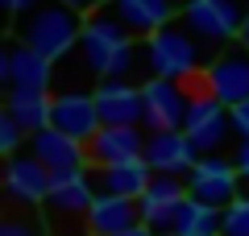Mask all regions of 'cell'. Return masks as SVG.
<instances>
[{
    "label": "cell",
    "mask_w": 249,
    "mask_h": 236,
    "mask_svg": "<svg viewBox=\"0 0 249 236\" xmlns=\"http://www.w3.org/2000/svg\"><path fill=\"white\" fill-rule=\"evenodd\" d=\"M83 21H88V13L71 9V4H62V0H42L37 9H29L25 17L17 21V42H25V46H34L37 54L62 62L67 54H75V46H79Z\"/></svg>",
    "instance_id": "cell-1"
},
{
    "label": "cell",
    "mask_w": 249,
    "mask_h": 236,
    "mask_svg": "<svg viewBox=\"0 0 249 236\" xmlns=\"http://www.w3.org/2000/svg\"><path fill=\"white\" fill-rule=\"evenodd\" d=\"M142 42H145L150 75H158V79H178V83H187V79H196L199 70L216 58V54H208V46L199 42L183 21H178V25L170 21V25H162L158 34L142 37Z\"/></svg>",
    "instance_id": "cell-2"
},
{
    "label": "cell",
    "mask_w": 249,
    "mask_h": 236,
    "mask_svg": "<svg viewBox=\"0 0 249 236\" xmlns=\"http://www.w3.org/2000/svg\"><path fill=\"white\" fill-rule=\"evenodd\" d=\"M96 203V186H91L88 170H71V174H54V186L42 203V219L50 236H91L88 216Z\"/></svg>",
    "instance_id": "cell-3"
},
{
    "label": "cell",
    "mask_w": 249,
    "mask_h": 236,
    "mask_svg": "<svg viewBox=\"0 0 249 236\" xmlns=\"http://www.w3.org/2000/svg\"><path fill=\"white\" fill-rule=\"evenodd\" d=\"M249 17V0H183V21L208 50H224L232 37H241V25Z\"/></svg>",
    "instance_id": "cell-4"
},
{
    "label": "cell",
    "mask_w": 249,
    "mask_h": 236,
    "mask_svg": "<svg viewBox=\"0 0 249 236\" xmlns=\"http://www.w3.org/2000/svg\"><path fill=\"white\" fill-rule=\"evenodd\" d=\"M129 42H133V34H129L108 9H96V13H88V21H83V37H79V46H75V58H79L96 79H104L108 62H112Z\"/></svg>",
    "instance_id": "cell-5"
},
{
    "label": "cell",
    "mask_w": 249,
    "mask_h": 236,
    "mask_svg": "<svg viewBox=\"0 0 249 236\" xmlns=\"http://www.w3.org/2000/svg\"><path fill=\"white\" fill-rule=\"evenodd\" d=\"M183 133L191 137V145L199 153H224L229 141L237 137V129H232V108H224L208 91H191V108H187Z\"/></svg>",
    "instance_id": "cell-6"
},
{
    "label": "cell",
    "mask_w": 249,
    "mask_h": 236,
    "mask_svg": "<svg viewBox=\"0 0 249 236\" xmlns=\"http://www.w3.org/2000/svg\"><path fill=\"white\" fill-rule=\"evenodd\" d=\"M199 91L216 96L224 108H237L249 100V50L245 46H224L199 75Z\"/></svg>",
    "instance_id": "cell-7"
},
{
    "label": "cell",
    "mask_w": 249,
    "mask_h": 236,
    "mask_svg": "<svg viewBox=\"0 0 249 236\" xmlns=\"http://www.w3.org/2000/svg\"><path fill=\"white\" fill-rule=\"evenodd\" d=\"M187 191L196 195L199 203L224 211L245 186H241V170H237L232 157H224V153H199V162L187 170Z\"/></svg>",
    "instance_id": "cell-8"
},
{
    "label": "cell",
    "mask_w": 249,
    "mask_h": 236,
    "mask_svg": "<svg viewBox=\"0 0 249 236\" xmlns=\"http://www.w3.org/2000/svg\"><path fill=\"white\" fill-rule=\"evenodd\" d=\"M145 96V133H162V129H183L187 124V108H191V87L178 79H158L150 75L142 83Z\"/></svg>",
    "instance_id": "cell-9"
},
{
    "label": "cell",
    "mask_w": 249,
    "mask_h": 236,
    "mask_svg": "<svg viewBox=\"0 0 249 236\" xmlns=\"http://www.w3.org/2000/svg\"><path fill=\"white\" fill-rule=\"evenodd\" d=\"M50 186H54V174L42 166V157H34L29 149L9 157V166H4V191H9L13 203H21V207H42Z\"/></svg>",
    "instance_id": "cell-10"
},
{
    "label": "cell",
    "mask_w": 249,
    "mask_h": 236,
    "mask_svg": "<svg viewBox=\"0 0 249 236\" xmlns=\"http://www.w3.org/2000/svg\"><path fill=\"white\" fill-rule=\"evenodd\" d=\"M104 9L142 42V37L158 34L162 25H170V21L183 13V0H108Z\"/></svg>",
    "instance_id": "cell-11"
},
{
    "label": "cell",
    "mask_w": 249,
    "mask_h": 236,
    "mask_svg": "<svg viewBox=\"0 0 249 236\" xmlns=\"http://www.w3.org/2000/svg\"><path fill=\"white\" fill-rule=\"evenodd\" d=\"M29 153L42 157V166L50 174H71V170H91V157H88V145L75 137H67L62 129H42L29 137Z\"/></svg>",
    "instance_id": "cell-12"
},
{
    "label": "cell",
    "mask_w": 249,
    "mask_h": 236,
    "mask_svg": "<svg viewBox=\"0 0 249 236\" xmlns=\"http://www.w3.org/2000/svg\"><path fill=\"white\" fill-rule=\"evenodd\" d=\"M145 162H150L154 174H183L199 162V149L191 145V137H187L183 129H162V133H150L145 137Z\"/></svg>",
    "instance_id": "cell-13"
},
{
    "label": "cell",
    "mask_w": 249,
    "mask_h": 236,
    "mask_svg": "<svg viewBox=\"0 0 249 236\" xmlns=\"http://www.w3.org/2000/svg\"><path fill=\"white\" fill-rule=\"evenodd\" d=\"M96 108H100V120H104V124H142L145 120L142 83H129V79H100ZM142 129H145V124H142Z\"/></svg>",
    "instance_id": "cell-14"
},
{
    "label": "cell",
    "mask_w": 249,
    "mask_h": 236,
    "mask_svg": "<svg viewBox=\"0 0 249 236\" xmlns=\"http://www.w3.org/2000/svg\"><path fill=\"white\" fill-rule=\"evenodd\" d=\"M145 137L150 133L142 124H100V133L88 141L91 166H112V162H133L145 153Z\"/></svg>",
    "instance_id": "cell-15"
},
{
    "label": "cell",
    "mask_w": 249,
    "mask_h": 236,
    "mask_svg": "<svg viewBox=\"0 0 249 236\" xmlns=\"http://www.w3.org/2000/svg\"><path fill=\"white\" fill-rule=\"evenodd\" d=\"M54 129H62L67 137L88 145L100 133V108H96V91H58L54 96Z\"/></svg>",
    "instance_id": "cell-16"
},
{
    "label": "cell",
    "mask_w": 249,
    "mask_h": 236,
    "mask_svg": "<svg viewBox=\"0 0 249 236\" xmlns=\"http://www.w3.org/2000/svg\"><path fill=\"white\" fill-rule=\"evenodd\" d=\"M187 178L183 174H154L150 186H145V195L137 203H142V219L154 228V232H166L170 228V216H175V207L187 199Z\"/></svg>",
    "instance_id": "cell-17"
},
{
    "label": "cell",
    "mask_w": 249,
    "mask_h": 236,
    "mask_svg": "<svg viewBox=\"0 0 249 236\" xmlns=\"http://www.w3.org/2000/svg\"><path fill=\"white\" fill-rule=\"evenodd\" d=\"M0 79H4L9 87H42V91H50L54 58H46V54H37L34 46L17 42L9 54H4V62H0Z\"/></svg>",
    "instance_id": "cell-18"
},
{
    "label": "cell",
    "mask_w": 249,
    "mask_h": 236,
    "mask_svg": "<svg viewBox=\"0 0 249 236\" xmlns=\"http://www.w3.org/2000/svg\"><path fill=\"white\" fill-rule=\"evenodd\" d=\"M91 186L96 195H129V199H142L145 186H150L154 170L145 157H133V162H112V166H91Z\"/></svg>",
    "instance_id": "cell-19"
},
{
    "label": "cell",
    "mask_w": 249,
    "mask_h": 236,
    "mask_svg": "<svg viewBox=\"0 0 249 236\" xmlns=\"http://www.w3.org/2000/svg\"><path fill=\"white\" fill-rule=\"evenodd\" d=\"M137 224H145L137 199H129V195H96L91 216H88V232L91 236H116V232L137 228Z\"/></svg>",
    "instance_id": "cell-20"
},
{
    "label": "cell",
    "mask_w": 249,
    "mask_h": 236,
    "mask_svg": "<svg viewBox=\"0 0 249 236\" xmlns=\"http://www.w3.org/2000/svg\"><path fill=\"white\" fill-rule=\"evenodd\" d=\"M4 112L34 137V133L50 129V120H54V96L42 91V87H9V104H4Z\"/></svg>",
    "instance_id": "cell-21"
},
{
    "label": "cell",
    "mask_w": 249,
    "mask_h": 236,
    "mask_svg": "<svg viewBox=\"0 0 249 236\" xmlns=\"http://www.w3.org/2000/svg\"><path fill=\"white\" fill-rule=\"evenodd\" d=\"M220 224H224L220 207H208V203H199L196 195H187V199L175 207L166 232H178V236H220Z\"/></svg>",
    "instance_id": "cell-22"
},
{
    "label": "cell",
    "mask_w": 249,
    "mask_h": 236,
    "mask_svg": "<svg viewBox=\"0 0 249 236\" xmlns=\"http://www.w3.org/2000/svg\"><path fill=\"white\" fill-rule=\"evenodd\" d=\"M224 224H220V236H249V191H241L229 207L220 211Z\"/></svg>",
    "instance_id": "cell-23"
},
{
    "label": "cell",
    "mask_w": 249,
    "mask_h": 236,
    "mask_svg": "<svg viewBox=\"0 0 249 236\" xmlns=\"http://www.w3.org/2000/svg\"><path fill=\"white\" fill-rule=\"evenodd\" d=\"M0 236H50V228H46V219H4V224H0Z\"/></svg>",
    "instance_id": "cell-24"
},
{
    "label": "cell",
    "mask_w": 249,
    "mask_h": 236,
    "mask_svg": "<svg viewBox=\"0 0 249 236\" xmlns=\"http://www.w3.org/2000/svg\"><path fill=\"white\" fill-rule=\"evenodd\" d=\"M21 137H29V133L21 129L17 120H13L9 112H4V116H0V149H4L9 157H13V153H21Z\"/></svg>",
    "instance_id": "cell-25"
},
{
    "label": "cell",
    "mask_w": 249,
    "mask_h": 236,
    "mask_svg": "<svg viewBox=\"0 0 249 236\" xmlns=\"http://www.w3.org/2000/svg\"><path fill=\"white\" fill-rule=\"evenodd\" d=\"M232 129H237V137H249V100L232 108Z\"/></svg>",
    "instance_id": "cell-26"
},
{
    "label": "cell",
    "mask_w": 249,
    "mask_h": 236,
    "mask_svg": "<svg viewBox=\"0 0 249 236\" xmlns=\"http://www.w3.org/2000/svg\"><path fill=\"white\" fill-rule=\"evenodd\" d=\"M0 4H4L9 13H17V17H25L29 9H37V4H42V0H0Z\"/></svg>",
    "instance_id": "cell-27"
},
{
    "label": "cell",
    "mask_w": 249,
    "mask_h": 236,
    "mask_svg": "<svg viewBox=\"0 0 249 236\" xmlns=\"http://www.w3.org/2000/svg\"><path fill=\"white\" fill-rule=\"evenodd\" d=\"M62 4H71V9H79V13H96V9H104L108 0H62Z\"/></svg>",
    "instance_id": "cell-28"
},
{
    "label": "cell",
    "mask_w": 249,
    "mask_h": 236,
    "mask_svg": "<svg viewBox=\"0 0 249 236\" xmlns=\"http://www.w3.org/2000/svg\"><path fill=\"white\" fill-rule=\"evenodd\" d=\"M116 236H158L150 224H137V228H124V232H116Z\"/></svg>",
    "instance_id": "cell-29"
},
{
    "label": "cell",
    "mask_w": 249,
    "mask_h": 236,
    "mask_svg": "<svg viewBox=\"0 0 249 236\" xmlns=\"http://www.w3.org/2000/svg\"><path fill=\"white\" fill-rule=\"evenodd\" d=\"M237 42H241V46L249 50V17H245V25H241V37H237Z\"/></svg>",
    "instance_id": "cell-30"
},
{
    "label": "cell",
    "mask_w": 249,
    "mask_h": 236,
    "mask_svg": "<svg viewBox=\"0 0 249 236\" xmlns=\"http://www.w3.org/2000/svg\"><path fill=\"white\" fill-rule=\"evenodd\" d=\"M241 186H245V191H249V162H245V166H241Z\"/></svg>",
    "instance_id": "cell-31"
},
{
    "label": "cell",
    "mask_w": 249,
    "mask_h": 236,
    "mask_svg": "<svg viewBox=\"0 0 249 236\" xmlns=\"http://www.w3.org/2000/svg\"><path fill=\"white\" fill-rule=\"evenodd\" d=\"M158 236H178V232H158Z\"/></svg>",
    "instance_id": "cell-32"
}]
</instances>
